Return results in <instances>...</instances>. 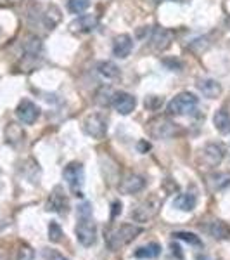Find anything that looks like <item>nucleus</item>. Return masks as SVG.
Returning a JSON list of instances; mask_svg holds the SVG:
<instances>
[{
  "label": "nucleus",
  "mask_w": 230,
  "mask_h": 260,
  "mask_svg": "<svg viewBox=\"0 0 230 260\" xmlns=\"http://www.w3.org/2000/svg\"><path fill=\"white\" fill-rule=\"evenodd\" d=\"M78 222L76 238L83 246H92L97 240V225L92 220V208L89 203H83L78 207Z\"/></svg>",
  "instance_id": "1"
},
{
  "label": "nucleus",
  "mask_w": 230,
  "mask_h": 260,
  "mask_svg": "<svg viewBox=\"0 0 230 260\" xmlns=\"http://www.w3.org/2000/svg\"><path fill=\"white\" fill-rule=\"evenodd\" d=\"M142 233L139 225L133 224H123L120 228H114L109 234L106 236V245L109 250H120L125 245H128L130 241L135 240L137 236Z\"/></svg>",
  "instance_id": "2"
},
{
  "label": "nucleus",
  "mask_w": 230,
  "mask_h": 260,
  "mask_svg": "<svg viewBox=\"0 0 230 260\" xmlns=\"http://www.w3.org/2000/svg\"><path fill=\"white\" fill-rule=\"evenodd\" d=\"M198 98L190 92H180L178 95H175L173 99L168 103V115L171 116H185L196 111L198 108Z\"/></svg>",
  "instance_id": "3"
},
{
  "label": "nucleus",
  "mask_w": 230,
  "mask_h": 260,
  "mask_svg": "<svg viewBox=\"0 0 230 260\" xmlns=\"http://www.w3.org/2000/svg\"><path fill=\"white\" fill-rule=\"evenodd\" d=\"M83 130L92 139H104V136L107 134V121L100 113H94L83 121Z\"/></svg>",
  "instance_id": "4"
},
{
  "label": "nucleus",
  "mask_w": 230,
  "mask_h": 260,
  "mask_svg": "<svg viewBox=\"0 0 230 260\" xmlns=\"http://www.w3.org/2000/svg\"><path fill=\"white\" fill-rule=\"evenodd\" d=\"M62 177H64L66 184L73 189L74 192H78L82 189L83 182H85V172H83V165L78 161H71L69 165L64 167L62 170Z\"/></svg>",
  "instance_id": "5"
},
{
  "label": "nucleus",
  "mask_w": 230,
  "mask_h": 260,
  "mask_svg": "<svg viewBox=\"0 0 230 260\" xmlns=\"http://www.w3.org/2000/svg\"><path fill=\"white\" fill-rule=\"evenodd\" d=\"M147 130L154 139H170L175 134L177 127L166 118H154L147 123Z\"/></svg>",
  "instance_id": "6"
},
{
  "label": "nucleus",
  "mask_w": 230,
  "mask_h": 260,
  "mask_svg": "<svg viewBox=\"0 0 230 260\" xmlns=\"http://www.w3.org/2000/svg\"><path fill=\"white\" fill-rule=\"evenodd\" d=\"M16 115L24 125H33L40 116V108L30 99H23L16 108Z\"/></svg>",
  "instance_id": "7"
},
{
  "label": "nucleus",
  "mask_w": 230,
  "mask_h": 260,
  "mask_svg": "<svg viewBox=\"0 0 230 260\" xmlns=\"http://www.w3.org/2000/svg\"><path fill=\"white\" fill-rule=\"evenodd\" d=\"M158 208H160V203L156 200H145L132 210V219L137 222H147L158 213Z\"/></svg>",
  "instance_id": "8"
},
{
  "label": "nucleus",
  "mask_w": 230,
  "mask_h": 260,
  "mask_svg": "<svg viewBox=\"0 0 230 260\" xmlns=\"http://www.w3.org/2000/svg\"><path fill=\"white\" fill-rule=\"evenodd\" d=\"M47 210L56 212V213H59V215H66V213H68L69 200H68V196L61 191V187H56L52 194H50V198L47 201Z\"/></svg>",
  "instance_id": "9"
},
{
  "label": "nucleus",
  "mask_w": 230,
  "mask_h": 260,
  "mask_svg": "<svg viewBox=\"0 0 230 260\" xmlns=\"http://www.w3.org/2000/svg\"><path fill=\"white\" fill-rule=\"evenodd\" d=\"M112 106L114 110L120 113V115H130V113L135 110L137 101L132 94L128 92H116L114 99H112Z\"/></svg>",
  "instance_id": "10"
},
{
  "label": "nucleus",
  "mask_w": 230,
  "mask_h": 260,
  "mask_svg": "<svg viewBox=\"0 0 230 260\" xmlns=\"http://www.w3.org/2000/svg\"><path fill=\"white\" fill-rule=\"evenodd\" d=\"M225 156V149L221 144H216V142H211V144H206L203 149V160L208 167H216L220 165L221 160Z\"/></svg>",
  "instance_id": "11"
},
{
  "label": "nucleus",
  "mask_w": 230,
  "mask_h": 260,
  "mask_svg": "<svg viewBox=\"0 0 230 260\" xmlns=\"http://www.w3.org/2000/svg\"><path fill=\"white\" fill-rule=\"evenodd\" d=\"M99 19L97 16L94 14H83L78 19H74L73 23L69 24V30L73 33H90L97 28Z\"/></svg>",
  "instance_id": "12"
},
{
  "label": "nucleus",
  "mask_w": 230,
  "mask_h": 260,
  "mask_svg": "<svg viewBox=\"0 0 230 260\" xmlns=\"http://www.w3.org/2000/svg\"><path fill=\"white\" fill-rule=\"evenodd\" d=\"M132 49H133V40L127 33L116 37L114 42H112V54H114L116 57H120V59H125V57L130 56Z\"/></svg>",
  "instance_id": "13"
},
{
  "label": "nucleus",
  "mask_w": 230,
  "mask_h": 260,
  "mask_svg": "<svg viewBox=\"0 0 230 260\" xmlns=\"http://www.w3.org/2000/svg\"><path fill=\"white\" fill-rule=\"evenodd\" d=\"M145 187V179L140 177L137 174H130L127 175L120 184V189L125 192V194H135V192L142 191Z\"/></svg>",
  "instance_id": "14"
},
{
  "label": "nucleus",
  "mask_w": 230,
  "mask_h": 260,
  "mask_svg": "<svg viewBox=\"0 0 230 260\" xmlns=\"http://www.w3.org/2000/svg\"><path fill=\"white\" fill-rule=\"evenodd\" d=\"M171 37H173V33H171L170 30H166V28H154L152 37H150V42H152L154 49L165 50L171 44Z\"/></svg>",
  "instance_id": "15"
},
{
  "label": "nucleus",
  "mask_w": 230,
  "mask_h": 260,
  "mask_svg": "<svg viewBox=\"0 0 230 260\" xmlns=\"http://www.w3.org/2000/svg\"><path fill=\"white\" fill-rule=\"evenodd\" d=\"M198 89L201 90V94L208 99H216L221 94V85L216 80H211V78H206V80H199Z\"/></svg>",
  "instance_id": "16"
},
{
  "label": "nucleus",
  "mask_w": 230,
  "mask_h": 260,
  "mask_svg": "<svg viewBox=\"0 0 230 260\" xmlns=\"http://www.w3.org/2000/svg\"><path fill=\"white\" fill-rule=\"evenodd\" d=\"M206 231L210 236L216 238V240H228L230 238V228L223 220H213L206 225Z\"/></svg>",
  "instance_id": "17"
},
{
  "label": "nucleus",
  "mask_w": 230,
  "mask_h": 260,
  "mask_svg": "<svg viewBox=\"0 0 230 260\" xmlns=\"http://www.w3.org/2000/svg\"><path fill=\"white\" fill-rule=\"evenodd\" d=\"M213 125L220 134H230V113L227 110H218L213 116Z\"/></svg>",
  "instance_id": "18"
},
{
  "label": "nucleus",
  "mask_w": 230,
  "mask_h": 260,
  "mask_svg": "<svg viewBox=\"0 0 230 260\" xmlns=\"http://www.w3.org/2000/svg\"><path fill=\"white\" fill-rule=\"evenodd\" d=\"M173 205L178 208V210H183V212H192L198 205V200L192 192H183V194H178L175 198Z\"/></svg>",
  "instance_id": "19"
},
{
  "label": "nucleus",
  "mask_w": 230,
  "mask_h": 260,
  "mask_svg": "<svg viewBox=\"0 0 230 260\" xmlns=\"http://www.w3.org/2000/svg\"><path fill=\"white\" fill-rule=\"evenodd\" d=\"M42 40L39 39V37H35V35H31V37H28L26 40H24V44H23V50H24V54H26L28 57H39L40 54H42Z\"/></svg>",
  "instance_id": "20"
},
{
  "label": "nucleus",
  "mask_w": 230,
  "mask_h": 260,
  "mask_svg": "<svg viewBox=\"0 0 230 260\" xmlns=\"http://www.w3.org/2000/svg\"><path fill=\"white\" fill-rule=\"evenodd\" d=\"M160 253H161V246L158 243H147L144 246H139L133 255L137 258H156L160 257Z\"/></svg>",
  "instance_id": "21"
},
{
  "label": "nucleus",
  "mask_w": 230,
  "mask_h": 260,
  "mask_svg": "<svg viewBox=\"0 0 230 260\" xmlns=\"http://www.w3.org/2000/svg\"><path fill=\"white\" fill-rule=\"evenodd\" d=\"M97 71L100 75H102L104 78H107V80H111V78H118L120 77V70L118 66L114 64V62L111 61H102L97 64Z\"/></svg>",
  "instance_id": "22"
},
{
  "label": "nucleus",
  "mask_w": 230,
  "mask_h": 260,
  "mask_svg": "<svg viewBox=\"0 0 230 260\" xmlns=\"http://www.w3.org/2000/svg\"><path fill=\"white\" fill-rule=\"evenodd\" d=\"M6 139L7 142H11V144H18V142L24 139L23 128H21L18 123H9L6 128Z\"/></svg>",
  "instance_id": "23"
},
{
  "label": "nucleus",
  "mask_w": 230,
  "mask_h": 260,
  "mask_svg": "<svg viewBox=\"0 0 230 260\" xmlns=\"http://www.w3.org/2000/svg\"><path fill=\"white\" fill-rule=\"evenodd\" d=\"M114 94H116V92H112L111 87L102 85V87H100V89L97 90V94H95V103L100 104V106H109V104H112Z\"/></svg>",
  "instance_id": "24"
},
{
  "label": "nucleus",
  "mask_w": 230,
  "mask_h": 260,
  "mask_svg": "<svg viewBox=\"0 0 230 260\" xmlns=\"http://www.w3.org/2000/svg\"><path fill=\"white\" fill-rule=\"evenodd\" d=\"M61 21V11L57 9L56 6H49L47 12L44 14V23L45 26L49 28V30H54L56 28V24Z\"/></svg>",
  "instance_id": "25"
},
{
  "label": "nucleus",
  "mask_w": 230,
  "mask_h": 260,
  "mask_svg": "<svg viewBox=\"0 0 230 260\" xmlns=\"http://www.w3.org/2000/svg\"><path fill=\"white\" fill-rule=\"evenodd\" d=\"M89 6H90V0H69L68 2V9L73 14H82V12L89 9Z\"/></svg>",
  "instance_id": "26"
},
{
  "label": "nucleus",
  "mask_w": 230,
  "mask_h": 260,
  "mask_svg": "<svg viewBox=\"0 0 230 260\" xmlns=\"http://www.w3.org/2000/svg\"><path fill=\"white\" fill-rule=\"evenodd\" d=\"M173 236L177 238V240H182V241L189 243V245H196V246L203 245V241L199 240V236H196V234H192V233H185V231H178V233H173Z\"/></svg>",
  "instance_id": "27"
},
{
  "label": "nucleus",
  "mask_w": 230,
  "mask_h": 260,
  "mask_svg": "<svg viewBox=\"0 0 230 260\" xmlns=\"http://www.w3.org/2000/svg\"><path fill=\"white\" fill-rule=\"evenodd\" d=\"M49 240L52 243H59L62 240V229L57 222H50L49 224Z\"/></svg>",
  "instance_id": "28"
},
{
  "label": "nucleus",
  "mask_w": 230,
  "mask_h": 260,
  "mask_svg": "<svg viewBox=\"0 0 230 260\" xmlns=\"http://www.w3.org/2000/svg\"><path fill=\"white\" fill-rule=\"evenodd\" d=\"M145 108L150 111H158L160 108L163 106V98H160V95H147L144 101Z\"/></svg>",
  "instance_id": "29"
},
{
  "label": "nucleus",
  "mask_w": 230,
  "mask_h": 260,
  "mask_svg": "<svg viewBox=\"0 0 230 260\" xmlns=\"http://www.w3.org/2000/svg\"><path fill=\"white\" fill-rule=\"evenodd\" d=\"M18 260H35V251L30 246H21L18 251Z\"/></svg>",
  "instance_id": "30"
},
{
  "label": "nucleus",
  "mask_w": 230,
  "mask_h": 260,
  "mask_svg": "<svg viewBox=\"0 0 230 260\" xmlns=\"http://www.w3.org/2000/svg\"><path fill=\"white\" fill-rule=\"evenodd\" d=\"M44 258L45 260H69L56 250H44Z\"/></svg>",
  "instance_id": "31"
},
{
  "label": "nucleus",
  "mask_w": 230,
  "mask_h": 260,
  "mask_svg": "<svg viewBox=\"0 0 230 260\" xmlns=\"http://www.w3.org/2000/svg\"><path fill=\"white\" fill-rule=\"evenodd\" d=\"M118 213H121V203L120 201H114L112 203V217H116Z\"/></svg>",
  "instance_id": "32"
},
{
  "label": "nucleus",
  "mask_w": 230,
  "mask_h": 260,
  "mask_svg": "<svg viewBox=\"0 0 230 260\" xmlns=\"http://www.w3.org/2000/svg\"><path fill=\"white\" fill-rule=\"evenodd\" d=\"M196 260H208V257H206V255H204V257H203V255H198V258H196Z\"/></svg>",
  "instance_id": "33"
},
{
  "label": "nucleus",
  "mask_w": 230,
  "mask_h": 260,
  "mask_svg": "<svg viewBox=\"0 0 230 260\" xmlns=\"http://www.w3.org/2000/svg\"><path fill=\"white\" fill-rule=\"evenodd\" d=\"M154 2H163V0H154ZM177 2H183V0H177Z\"/></svg>",
  "instance_id": "34"
}]
</instances>
